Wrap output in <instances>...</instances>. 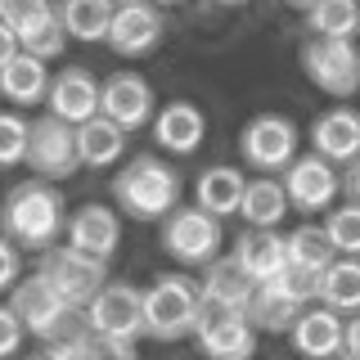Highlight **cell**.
Masks as SVG:
<instances>
[{"mask_svg":"<svg viewBox=\"0 0 360 360\" xmlns=\"http://www.w3.org/2000/svg\"><path fill=\"white\" fill-rule=\"evenodd\" d=\"M158 243H162V252L172 257V262L202 266L221 252V221L212 217V212H202L198 202L194 207L176 202V207L158 221Z\"/></svg>","mask_w":360,"mask_h":360,"instance_id":"52a82bcc","label":"cell"},{"mask_svg":"<svg viewBox=\"0 0 360 360\" xmlns=\"http://www.w3.org/2000/svg\"><path fill=\"white\" fill-rule=\"evenodd\" d=\"M77 329H82V324H77ZM77 329H72V333H77ZM72 333H68V338H54V342H41L37 352H27L22 360H82V356H77Z\"/></svg>","mask_w":360,"mask_h":360,"instance_id":"8d00e7d4","label":"cell"},{"mask_svg":"<svg viewBox=\"0 0 360 360\" xmlns=\"http://www.w3.org/2000/svg\"><path fill=\"white\" fill-rule=\"evenodd\" d=\"M22 338H27L22 320L14 315V307H9V302H0V360L18 356V352H22Z\"/></svg>","mask_w":360,"mask_h":360,"instance_id":"e575fe53","label":"cell"},{"mask_svg":"<svg viewBox=\"0 0 360 360\" xmlns=\"http://www.w3.org/2000/svg\"><path fill=\"white\" fill-rule=\"evenodd\" d=\"M324 239L333 243L338 257H360V202L347 198L342 207H333L329 217H324Z\"/></svg>","mask_w":360,"mask_h":360,"instance_id":"1f68e13d","label":"cell"},{"mask_svg":"<svg viewBox=\"0 0 360 360\" xmlns=\"http://www.w3.org/2000/svg\"><path fill=\"white\" fill-rule=\"evenodd\" d=\"M297 149H302V135L288 117H279V112H257L239 131V158L257 176H279L292 158H297Z\"/></svg>","mask_w":360,"mask_h":360,"instance_id":"ba28073f","label":"cell"},{"mask_svg":"<svg viewBox=\"0 0 360 360\" xmlns=\"http://www.w3.org/2000/svg\"><path fill=\"white\" fill-rule=\"evenodd\" d=\"M292 352L307 360H338V347H342V315L329 311L324 302H311V307L297 311V320L288 324Z\"/></svg>","mask_w":360,"mask_h":360,"instance_id":"ac0fdd59","label":"cell"},{"mask_svg":"<svg viewBox=\"0 0 360 360\" xmlns=\"http://www.w3.org/2000/svg\"><path fill=\"white\" fill-rule=\"evenodd\" d=\"M45 90H50V68H45V59L18 50L9 63H0V99H5L9 108L45 104Z\"/></svg>","mask_w":360,"mask_h":360,"instance_id":"7402d4cb","label":"cell"},{"mask_svg":"<svg viewBox=\"0 0 360 360\" xmlns=\"http://www.w3.org/2000/svg\"><path fill=\"white\" fill-rule=\"evenodd\" d=\"M68 225V202L54 180H18L0 198V234L14 239L22 252H45L63 239Z\"/></svg>","mask_w":360,"mask_h":360,"instance_id":"6da1fadb","label":"cell"},{"mask_svg":"<svg viewBox=\"0 0 360 360\" xmlns=\"http://www.w3.org/2000/svg\"><path fill=\"white\" fill-rule=\"evenodd\" d=\"M297 59L307 82L324 95L352 99L360 90V45L352 37H307Z\"/></svg>","mask_w":360,"mask_h":360,"instance_id":"277c9868","label":"cell"},{"mask_svg":"<svg viewBox=\"0 0 360 360\" xmlns=\"http://www.w3.org/2000/svg\"><path fill=\"white\" fill-rule=\"evenodd\" d=\"M243 185L248 176L239 167H207L198 180H194V202L202 212H212V217H234L239 212V198H243Z\"/></svg>","mask_w":360,"mask_h":360,"instance_id":"d4e9b609","label":"cell"},{"mask_svg":"<svg viewBox=\"0 0 360 360\" xmlns=\"http://www.w3.org/2000/svg\"><path fill=\"white\" fill-rule=\"evenodd\" d=\"M284 5H288V9H297V14H302V9H307L311 0H284Z\"/></svg>","mask_w":360,"mask_h":360,"instance_id":"b9f144b4","label":"cell"},{"mask_svg":"<svg viewBox=\"0 0 360 360\" xmlns=\"http://www.w3.org/2000/svg\"><path fill=\"white\" fill-rule=\"evenodd\" d=\"M72 131H77V158H82V167L104 172V167H112L122 153H127V131H122L117 122H108L104 112L77 122Z\"/></svg>","mask_w":360,"mask_h":360,"instance_id":"603a6c76","label":"cell"},{"mask_svg":"<svg viewBox=\"0 0 360 360\" xmlns=\"http://www.w3.org/2000/svg\"><path fill=\"white\" fill-rule=\"evenodd\" d=\"M162 32H167V18L158 5H149V0H117L104 41L122 59H140V54H153L162 45Z\"/></svg>","mask_w":360,"mask_h":360,"instance_id":"4fadbf2b","label":"cell"},{"mask_svg":"<svg viewBox=\"0 0 360 360\" xmlns=\"http://www.w3.org/2000/svg\"><path fill=\"white\" fill-rule=\"evenodd\" d=\"M356 32H360V27H356Z\"/></svg>","mask_w":360,"mask_h":360,"instance_id":"f6af8a7d","label":"cell"},{"mask_svg":"<svg viewBox=\"0 0 360 360\" xmlns=\"http://www.w3.org/2000/svg\"><path fill=\"white\" fill-rule=\"evenodd\" d=\"M217 5H243V0H217Z\"/></svg>","mask_w":360,"mask_h":360,"instance_id":"ee69618b","label":"cell"},{"mask_svg":"<svg viewBox=\"0 0 360 360\" xmlns=\"http://www.w3.org/2000/svg\"><path fill=\"white\" fill-rule=\"evenodd\" d=\"M50 0H0V22H9V27H18V22H27L37 9H45Z\"/></svg>","mask_w":360,"mask_h":360,"instance_id":"74e56055","label":"cell"},{"mask_svg":"<svg viewBox=\"0 0 360 360\" xmlns=\"http://www.w3.org/2000/svg\"><path fill=\"white\" fill-rule=\"evenodd\" d=\"M9 307H14V315L22 320V329L37 338V342L68 338L77 324H82V311L68 307V302L45 284L41 275H18V284L9 288Z\"/></svg>","mask_w":360,"mask_h":360,"instance_id":"8992f818","label":"cell"},{"mask_svg":"<svg viewBox=\"0 0 360 360\" xmlns=\"http://www.w3.org/2000/svg\"><path fill=\"white\" fill-rule=\"evenodd\" d=\"M311 37H356L360 27V0H311L302 9Z\"/></svg>","mask_w":360,"mask_h":360,"instance_id":"f546056e","label":"cell"},{"mask_svg":"<svg viewBox=\"0 0 360 360\" xmlns=\"http://www.w3.org/2000/svg\"><path fill=\"white\" fill-rule=\"evenodd\" d=\"M37 275H41L54 292H59V297H63L72 311H82L86 302L95 297L99 288H104L108 262L77 252L72 243H54V248H45V252H37Z\"/></svg>","mask_w":360,"mask_h":360,"instance_id":"5b68a950","label":"cell"},{"mask_svg":"<svg viewBox=\"0 0 360 360\" xmlns=\"http://www.w3.org/2000/svg\"><path fill=\"white\" fill-rule=\"evenodd\" d=\"M63 239L86 257H99V262H112L122 243V217L108 207V202H82V207L68 217Z\"/></svg>","mask_w":360,"mask_h":360,"instance_id":"9a60e30c","label":"cell"},{"mask_svg":"<svg viewBox=\"0 0 360 360\" xmlns=\"http://www.w3.org/2000/svg\"><path fill=\"white\" fill-rule=\"evenodd\" d=\"M27 158V117L14 108L0 112V167H22Z\"/></svg>","mask_w":360,"mask_h":360,"instance_id":"836d02e7","label":"cell"},{"mask_svg":"<svg viewBox=\"0 0 360 360\" xmlns=\"http://www.w3.org/2000/svg\"><path fill=\"white\" fill-rule=\"evenodd\" d=\"M14 54H18V37H14L9 22H0V63H9Z\"/></svg>","mask_w":360,"mask_h":360,"instance_id":"60d3db41","label":"cell"},{"mask_svg":"<svg viewBox=\"0 0 360 360\" xmlns=\"http://www.w3.org/2000/svg\"><path fill=\"white\" fill-rule=\"evenodd\" d=\"M82 324L95 333L108 338H127V342H140L144 338V302L140 288L127 284V279H104V288L82 307Z\"/></svg>","mask_w":360,"mask_h":360,"instance_id":"8fae6325","label":"cell"},{"mask_svg":"<svg viewBox=\"0 0 360 360\" xmlns=\"http://www.w3.org/2000/svg\"><path fill=\"white\" fill-rule=\"evenodd\" d=\"M234 262H239V270L252 284H266V279H275L279 270L288 266V243L284 234L275 230V225H248V230L234 239Z\"/></svg>","mask_w":360,"mask_h":360,"instance_id":"d6986e66","label":"cell"},{"mask_svg":"<svg viewBox=\"0 0 360 360\" xmlns=\"http://www.w3.org/2000/svg\"><path fill=\"white\" fill-rule=\"evenodd\" d=\"M279 185H284L288 207L302 212V217H315V212L333 207V198L342 194V185H338V167L324 162L320 153H297L284 172H279Z\"/></svg>","mask_w":360,"mask_h":360,"instance_id":"7c38bea8","label":"cell"},{"mask_svg":"<svg viewBox=\"0 0 360 360\" xmlns=\"http://www.w3.org/2000/svg\"><path fill=\"white\" fill-rule=\"evenodd\" d=\"M149 5H158V9H167V5H180V0H149Z\"/></svg>","mask_w":360,"mask_h":360,"instance_id":"7bdbcfd3","label":"cell"},{"mask_svg":"<svg viewBox=\"0 0 360 360\" xmlns=\"http://www.w3.org/2000/svg\"><path fill=\"white\" fill-rule=\"evenodd\" d=\"M338 185H342V194L360 202V153L352 158V162H342V172H338Z\"/></svg>","mask_w":360,"mask_h":360,"instance_id":"ab89813d","label":"cell"},{"mask_svg":"<svg viewBox=\"0 0 360 360\" xmlns=\"http://www.w3.org/2000/svg\"><path fill=\"white\" fill-rule=\"evenodd\" d=\"M22 162L32 167V176L41 180H68L82 172V158H77V131L68 127L54 112H41V117L27 122V158Z\"/></svg>","mask_w":360,"mask_h":360,"instance_id":"30bf717a","label":"cell"},{"mask_svg":"<svg viewBox=\"0 0 360 360\" xmlns=\"http://www.w3.org/2000/svg\"><path fill=\"white\" fill-rule=\"evenodd\" d=\"M99 112L108 122H117L122 131H144L158 112L153 86L144 82L140 72H112L108 82H99Z\"/></svg>","mask_w":360,"mask_h":360,"instance_id":"5bb4252c","label":"cell"},{"mask_svg":"<svg viewBox=\"0 0 360 360\" xmlns=\"http://www.w3.org/2000/svg\"><path fill=\"white\" fill-rule=\"evenodd\" d=\"M311 153H320L324 162L342 167L360 153V112L356 108H329L311 122Z\"/></svg>","mask_w":360,"mask_h":360,"instance_id":"44dd1931","label":"cell"},{"mask_svg":"<svg viewBox=\"0 0 360 360\" xmlns=\"http://www.w3.org/2000/svg\"><path fill=\"white\" fill-rule=\"evenodd\" d=\"M14 37H18V50H27V54H37V59H59V54L68 50V32H63V22H59V9H54V0L45 9H37L27 22H18L14 27Z\"/></svg>","mask_w":360,"mask_h":360,"instance_id":"484cf974","label":"cell"},{"mask_svg":"<svg viewBox=\"0 0 360 360\" xmlns=\"http://www.w3.org/2000/svg\"><path fill=\"white\" fill-rule=\"evenodd\" d=\"M189 338L198 342L202 360H252L257 356V329L248 324V315L234 307H217V302L198 307Z\"/></svg>","mask_w":360,"mask_h":360,"instance_id":"9c48e42d","label":"cell"},{"mask_svg":"<svg viewBox=\"0 0 360 360\" xmlns=\"http://www.w3.org/2000/svg\"><path fill=\"white\" fill-rule=\"evenodd\" d=\"M284 243H288V262H292V266H307V270H324V266L338 257L333 243L324 239L320 225H297V230H292Z\"/></svg>","mask_w":360,"mask_h":360,"instance_id":"4dcf8cb0","label":"cell"},{"mask_svg":"<svg viewBox=\"0 0 360 360\" xmlns=\"http://www.w3.org/2000/svg\"><path fill=\"white\" fill-rule=\"evenodd\" d=\"M72 342H77V356H82V360H140V356H135V342L95 333V329H86V324L72 333Z\"/></svg>","mask_w":360,"mask_h":360,"instance_id":"d6a6232c","label":"cell"},{"mask_svg":"<svg viewBox=\"0 0 360 360\" xmlns=\"http://www.w3.org/2000/svg\"><path fill=\"white\" fill-rule=\"evenodd\" d=\"M248 225H279L288 217V198H284V185L279 176H257L243 185V198H239V212Z\"/></svg>","mask_w":360,"mask_h":360,"instance_id":"83f0119b","label":"cell"},{"mask_svg":"<svg viewBox=\"0 0 360 360\" xmlns=\"http://www.w3.org/2000/svg\"><path fill=\"white\" fill-rule=\"evenodd\" d=\"M112 5H117V0H54L68 41H86V45L90 41H104Z\"/></svg>","mask_w":360,"mask_h":360,"instance_id":"f1b7e54d","label":"cell"},{"mask_svg":"<svg viewBox=\"0 0 360 360\" xmlns=\"http://www.w3.org/2000/svg\"><path fill=\"white\" fill-rule=\"evenodd\" d=\"M45 108L54 112V117H63L68 127H77V122L95 117L99 112V77L90 72V68H63V72L50 77V90H45Z\"/></svg>","mask_w":360,"mask_h":360,"instance_id":"e0dca14e","label":"cell"},{"mask_svg":"<svg viewBox=\"0 0 360 360\" xmlns=\"http://www.w3.org/2000/svg\"><path fill=\"white\" fill-rule=\"evenodd\" d=\"M320 302L338 315L360 311V257H333L320 270Z\"/></svg>","mask_w":360,"mask_h":360,"instance_id":"4316f807","label":"cell"},{"mask_svg":"<svg viewBox=\"0 0 360 360\" xmlns=\"http://www.w3.org/2000/svg\"><path fill=\"white\" fill-rule=\"evenodd\" d=\"M18 275H22V248H18L14 239H5V234H0V292L14 288Z\"/></svg>","mask_w":360,"mask_h":360,"instance_id":"d590c367","label":"cell"},{"mask_svg":"<svg viewBox=\"0 0 360 360\" xmlns=\"http://www.w3.org/2000/svg\"><path fill=\"white\" fill-rule=\"evenodd\" d=\"M302 307H311V302H302L297 292L284 284V270H279V275L266 279V284H252L243 315H248V324H252L257 333H288V324L297 320Z\"/></svg>","mask_w":360,"mask_h":360,"instance_id":"ffe728a7","label":"cell"},{"mask_svg":"<svg viewBox=\"0 0 360 360\" xmlns=\"http://www.w3.org/2000/svg\"><path fill=\"white\" fill-rule=\"evenodd\" d=\"M112 202L131 221H162L180 202V172L158 153H135L112 176Z\"/></svg>","mask_w":360,"mask_h":360,"instance_id":"7a4b0ae2","label":"cell"},{"mask_svg":"<svg viewBox=\"0 0 360 360\" xmlns=\"http://www.w3.org/2000/svg\"><path fill=\"white\" fill-rule=\"evenodd\" d=\"M144 302V338H153V342H180V338H189L198 320V307H202V288L198 279L189 275H158L149 292H140Z\"/></svg>","mask_w":360,"mask_h":360,"instance_id":"3957f363","label":"cell"},{"mask_svg":"<svg viewBox=\"0 0 360 360\" xmlns=\"http://www.w3.org/2000/svg\"><path fill=\"white\" fill-rule=\"evenodd\" d=\"M198 288H202V302H217V307L243 311V307H248V292H252V279L239 270V262H234V257H221V252H217L212 262H202Z\"/></svg>","mask_w":360,"mask_h":360,"instance_id":"cb8c5ba5","label":"cell"},{"mask_svg":"<svg viewBox=\"0 0 360 360\" xmlns=\"http://www.w3.org/2000/svg\"><path fill=\"white\" fill-rule=\"evenodd\" d=\"M338 360H360V311L342 315V347H338Z\"/></svg>","mask_w":360,"mask_h":360,"instance_id":"f35d334b","label":"cell"},{"mask_svg":"<svg viewBox=\"0 0 360 360\" xmlns=\"http://www.w3.org/2000/svg\"><path fill=\"white\" fill-rule=\"evenodd\" d=\"M149 131H153V144L162 153L189 158V153H198L202 135H207V117H202V108L189 104V99H172V104H162L153 112Z\"/></svg>","mask_w":360,"mask_h":360,"instance_id":"2e32d148","label":"cell"}]
</instances>
